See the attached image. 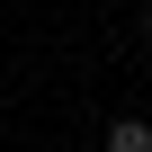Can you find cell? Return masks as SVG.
<instances>
[{
	"label": "cell",
	"instance_id": "2",
	"mask_svg": "<svg viewBox=\"0 0 152 152\" xmlns=\"http://www.w3.org/2000/svg\"><path fill=\"white\" fill-rule=\"evenodd\" d=\"M143 36H152V0H143Z\"/></svg>",
	"mask_w": 152,
	"mask_h": 152
},
{
	"label": "cell",
	"instance_id": "1",
	"mask_svg": "<svg viewBox=\"0 0 152 152\" xmlns=\"http://www.w3.org/2000/svg\"><path fill=\"white\" fill-rule=\"evenodd\" d=\"M107 152H152V125H143V116H116V125H107Z\"/></svg>",
	"mask_w": 152,
	"mask_h": 152
}]
</instances>
